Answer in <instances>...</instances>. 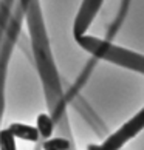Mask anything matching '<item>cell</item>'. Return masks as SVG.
<instances>
[{"instance_id":"cell-1","label":"cell","mask_w":144,"mask_h":150,"mask_svg":"<svg viewBox=\"0 0 144 150\" xmlns=\"http://www.w3.org/2000/svg\"><path fill=\"white\" fill-rule=\"evenodd\" d=\"M144 129V108L138 113L135 118H132L127 124L119 129L118 132L112 135L109 139L99 146V150H119V147L123 146L126 141H129L132 136H135L138 132H141Z\"/></svg>"},{"instance_id":"cell-2","label":"cell","mask_w":144,"mask_h":150,"mask_svg":"<svg viewBox=\"0 0 144 150\" xmlns=\"http://www.w3.org/2000/svg\"><path fill=\"white\" fill-rule=\"evenodd\" d=\"M104 0H84L77 13V17L74 20V36L81 39L82 34L88 30V26L92 25V22L95 20L96 14L102 6Z\"/></svg>"},{"instance_id":"cell-3","label":"cell","mask_w":144,"mask_h":150,"mask_svg":"<svg viewBox=\"0 0 144 150\" xmlns=\"http://www.w3.org/2000/svg\"><path fill=\"white\" fill-rule=\"evenodd\" d=\"M9 132L14 135L16 139H22V141H30V142H36L39 138L37 129L28 124H20V122H14L9 125Z\"/></svg>"},{"instance_id":"cell-4","label":"cell","mask_w":144,"mask_h":150,"mask_svg":"<svg viewBox=\"0 0 144 150\" xmlns=\"http://www.w3.org/2000/svg\"><path fill=\"white\" fill-rule=\"evenodd\" d=\"M36 129H37L39 136H42V138H51L53 129H54L53 119L50 118L48 115L40 113V115L37 116V121H36Z\"/></svg>"},{"instance_id":"cell-5","label":"cell","mask_w":144,"mask_h":150,"mask_svg":"<svg viewBox=\"0 0 144 150\" xmlns=\"http://www.w3.org/2000/svg\"><path fill=\"white\" fill-rule=\"evenodd\" d=\"M0 150H17L16 138L9 132V129L0 130Z\"/></svg>"},{"instance_id":"cell-6","label":"cell","mask_w":144,"mask_h":150,"mask_svg":"<svg viewBox=\"0 0 144 150\" xmlns=\"http://www.w3.org/2000/svg\"><path fill=\"white\" fill-rule=\"evenodd\" d=\"M43 147H45V150H68L70 142L64 138H50Z\"/></svg>"},{"instance_id":"cell-7","label":"cell","mask_w":144,"mask_h":150,"mask_svg":"<svg viewBox=\"0 0 144 150\" xmlns=\"http://www.w3.org/2000/svg\"><path fill=\"white\" fill-rule=\"evenodd\" d=\"M28 2H30V0H22V3H23V5H26Z\"/></svg>"}]
</instances>
